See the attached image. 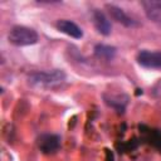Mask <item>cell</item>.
<instances>
[{"label":"cell","instance_id":"11","mask_svg":"<svg viewBox=\"0 0 161 161\" xmlns=\"http://www.w3.org/2000/svg\"><path fill=\"white\" fill-rule=\"evenodd\" d=\"M146 140L161 152V133L156 130H148L146 133Z\"/></svg>","mask_w":161,"mask_h":161},{"label":"cell","instance_id":"7","mask_svg":"<svg viewBox=\"0 0 161 161\" xmlns=\"http://www.w3.org/2000/svg\"><path fill=\"white\" fill-rule=\"evenodd\" d=\"M57 29L62 33H64L65 35L74 38V39H80L83 36V31L80 29V26H78L74 21L68 20V19H60L57 21L55 24Z\"/></svg>","mask_w":161,"mask_h":161},{"label":"cell","instance_id":"8","mask_svg":"<svg viewBox=\"0 0 161 161\" xmlns=\"http://www.w3.org/2000/svg\"><path fill=\"white\" fill-rule=\"evenodd\" d=\"M104 102L118 112H123L125 107L128 102V97L126 94H104Z\"/></svg>","mask_w":161,"mask_h":161},{"label":"cell","instance_id":"1","mask_svg":"<svg viewBox=\"0 0 161 161\" xmlns=\"http://www.w3.org/2000/svg\"><path fill=\"white\" fill-rule=\"evenodd\" d=\"M65 73L60 69H52V70H36L29 74L28 80L34 87L40 88H49L59 86L65 80Z\"/></svg>","mask_w":161,"mask_h":161},{"label":"cell","instance_id":"12","mask_svg":"<svg viewBox=\"0 0 161 161\" xmlns=\"http://www.w3.org/2000/svg\"><path fill=\"white\" fill-rule=\"evenodd\" d=\"M106 151V161H114V156H113V152L108 148L104 150Z\"/></svg>","mask_w":161,"mask_h":161},{"label":"cell","instance_id":"9","mask_svg":"<svg viewBox=\"0 0 161 161\" xmlns=\"http://www.w3.org/2000/svg\"><path fill=\"white\" fill-rule=\"evenodd\" d=\"M141 5H142L143 9H145L146 16H147L151 21H153V23L161 25V8L155 6L151 1H142Z\"/></svg>","mask_w":161,"mask_h":161},{"label":"cell","instance_id":"5","mask_svg":"<svg viewBox=\"0 0 161 161\" xmlns=\"http://www.w3.org/2000/svg\"><path fill=\"white\" fill-rule=\"evenodd\" d=\"M137 62L140 65L148 69H161V52L141 50L137 54Z\"/></svg>","mask_w":161,"mask_h":161},{"label":"cell","instance_id":"10","mask_svg":"<svg viewBox=\"0 0 161 161\" xmlns=\"http://www.w3.org/2000/svg\"><path fill=\"white\" fill-rule=\"evenodd\" d=\"M94 54L97 58L103 60H112L116 55V48L106 44H97L94 47Z\"/></svg>","mask_w":161,"mask_h":161},{"label":"cell","instance_id":"13","mask_svg":"<svg viewBox=\"0 0 161 161\" xmlns=\"http://www.w3.org/2000/svg\"><path fill=\"white\" fill-rule=\"evenodd\" d=\"M153 4H155L156 6H158V8H161V0H156Z\"/></svg>","mask_w":161,"mask_h":161},{"label":"cell","instance_id":"3","mask_svg":"<svg viewBox=\"0 0 161 161\" xmlns=\"http://www.w3.org/2000/svg\"><path fill=\"white\" fill-rule=\"evenodd\" d=\"M106 9L109 14V16L116 20L117 23L122 24L126 28H137L140 24L137 20H135L133 18H131L122 8L114 5V4H106Z\"/></svg>","mask_w":161,"mask_h":161},{"label":"cell","instance_id":"4","mask_svg":"<svg viewBox=\"0 0 161 161\" xmlns=\"http://www.w3.org/2000/svg\"><path fill=\"white\" fill-rule=\"evenodd\" d=\"M38 147L45 155L54 153L60 147V137L53 133H44L38 138Z\"/></svg>","mask_w":161,"mask_h":161},{"label":"cell","instance_id":"2","mask_svg":"<svg viewBox=\"0 0 161 161\" xmlns=\"http://www.w3.org/2000/svg\"><path fill=\"white\" fill-rule=\"evenodd\" d=\"M8 40L16 47H26L38 43L39 36L34 29L24 25H16L10 29L8 34Z\"/></svg>","mask_w":161,"mask_h":161},{"label":"cell","instance_id":"6","mask_svg":"<svg viewBox=\"0 0 161 161\" xmlns=\"http://www.w3.org/2000/svg\"><path fill=\"white\" fill-rule=\"evenodd\" d=\"M92 21H93V25L94 28L97 29V31L102 35H109L111 34V23L108 20V18L106 16V14L98 9H94L92 11Z\"/></svg>","mask_w":161,"mask_h":161}]
</instances>
